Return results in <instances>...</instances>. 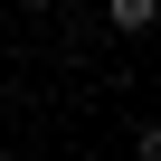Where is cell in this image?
I'll return each instance as SVG.
<instances>
[{
	"label": "cell",
	"instance_id": "3",
	"mask_svg": "<svg viewBox=\"0 0 161 161\" xmlns=\"http://www.w3.org/2000/svg\"><path fill=\"white\" fill-rule=\"evenodd\" d=\"M29 10H57V0H29Z\"/></svg>",
	"mask_w": 161,
	"mask_h": 161
},
{
	"label": "cell",
	"instance_id": "1",
	"mask_svg": "<svg viewBox=\"0 0 161 161\" xmlns=\"http://www.w3.org/2000/svg\"><path fill=\"white\" fill-rule=\"evenodd\" d=\"M104 10H114V29L133 38V29H152V19H161V0H104Z\"/></svg>",
	"mask_w": 161,
	"mask_h": 161
},
{
	"label": "cell",
	"instance_id": "2",
	"mask_svg": "<svg viewBox=\"0 0 161 161\" xmlns=\"http://www.w3.org/2000/svg\"><path fill=\"white\" fill-rule=\"evenodd\" d=\"M133 161H161V123H152V133H142V142H133Z\"/></svg>",
	"mask_w": 161,
	"mask_h": 161
}]
</instances>
